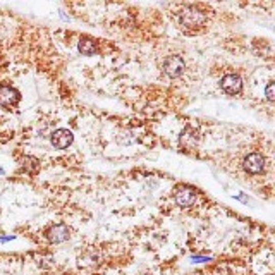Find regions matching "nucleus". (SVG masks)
<instances>
[{
	"mask_svg": "<svg viewBox=\"0 0 275 275\" xmlns=\"http://www.w3.org/2000/svg\"><path fill=\"white\" fill-rule=\"evenodd\" d=\"M79 52H81L83 55H93L95 52H97V45H95V41L89 40V38H81V40H79Z\"/></svg>",
	"mask_w": 275,
	"mask_h": 275,
	"instance_id": "obj_10",
	"label": "nucleus"
},
{
	"mask_svg": "<svg viewBox=\"0 0 275 275\" xmlns=\"http://www.w3.org/2000/svg\"><path fill=\"white\" fill-rule=\"evenodd\" d=\"M174 198H175V201H177L179 207H191L194 203V200H196V194H194V191L191 188L181 186V188L175 189Z\"/></svg>",
	"mask_w": 275,
	"mask_h": 275,
	"instance_id": "obj_6",
	"label": "nucleus"
},
{
	"mask_svg": "<svg viewBox=\"0 0 275 275\" xmlns=\"http://www.w3.org/2000/svg\"><path fill=\"white\" fill-rule=\"evenodd\" d=\"M179 19H181V22L186 28H201L203 25H205L207 16L201 11L194 9V7H186V9H182V11H181V16H179Z\"/></svg>",
	"mask_w": 275,
	"mask_h": 275,
	"instance_id": "obj_1",
	"label": "nucleus"
},
{
	"mask_svg": "<svg viewBox=\"0 0 275 275\" xmlns=\"http://www.w3.org/2000/svg\"><path fill=\"white\" fill-rule=\"evenodd\" d=\"M19 102V91L12 86L0 88V107H14Z\"/></svg>",
	"mask_w": 275,
	"mask_h": 275,
	"instance_id": "obj_8",
	"label": "nucleus"
},
{
	"mask_svg": "<svg viewBox=\"0 0 275 275\" xmlns=\"http://www.w3.org/2000/svg\"><path fill=\"white\" fill-rule=\"evenodd\" d=\"M184 60L179 55H170L165 59L164 62V73L169 76V78H179L184 73Z\"/></svg>",
	"mask_w": 275,
	"mask_h": 275,
	"instance_id": "obj_2",
	"label": "nucleus"
},
{
	"mask_svg": "<svg viewBox=\"0 0 275 275\" xmlns=\"http://www.w3.org/2000/svg\"><path fill=\"white\" fill-rule=\"evenodd\" d=\"M45 236H47V239H49L50 243L59 244V243H64V241H67V239H69L71 231H69V227H67V225H64V224H57V225H52L50 229H47Z\"/></svg>",
	"mask_w": 275,
	"mask_h": 275,
	"instance_id": "obj_3",
	"label": "nucleus"
},
{
	"mask_svg": "<svg viewBox=\"0 0 275 275\" xmlns=\"http://www.w3.org/2000/svg\"><path fill=\"white\" fill-rule=\"evenodd\" d=\"M243 165H244L246 172L260 174V172H263V169H265V158L260 153H251L244 158Z\"/></svg>",
	"mask_w": 275,
	"mask_h": 275,
	"instance_id": "obj_4",
	"label": "nucleus"
},
{
	"mask_svg": "<svg viewBox=\"0 0 275 275\" xmlns=\"http://www.w3.org/2000/svg\"><path fill=\"white\" fill-rule=\"evenodd\" d=\"M194 262H208V258H203V257H193Z\"/></svg>",
	"mask_w": 275,
	"mask_h": 275,
	"instance_id": "obj_13",
	"label": "nucleus"
},
{
	"mask_svg": "<svg viewBox=\"0 0 275 275\" xmlns=\"http://www.w3.org/2000/svg\"><path fill=\"white\" fill-rule=\"evenodd\" d=\"M50 141L55 148L59 150H64L73 143V132L67 131V129H57L54 134L50 136Z\"/></svg>",
	"mask_w": 275,
	"mask_h": 275,
	"instance_id": "obj_7",
	"label": "nucleus"
},
{
	"mask_svg": "<svg viewBox=\"0 0 275 275\" xmlns=\"http://www.w3.org/2000/svg\"><path fill=\"white\" fill-rule=\"evenodd\" d=\"M220 86H222V89H224L225 93L238 95L241 91V88H243V81H241V78L238 74H227V76L222 78Z\"/></svg>",
	"mask_w": 275,
	"mask_h": 275,
	"instance_id": "obj_5",
	"label": "nucleus"
},
{
	"mask_svg": "<svg viewBox=\"0 0 275 275\" xmlns=\"http://www.w3.org/2000/svg\"><path fill=\"white\" fill-rule=\"evenodd\" d=\"M0 174H2V169H0Z\"/></svg>",
	"mask_w": 275,
	"mask_h": 275,
	"instance_id": "obj_14",
	"label": "nucleus"
},
{
	"mask_svg": "<svg viewBox=\"0 0 275 275\" xmlns=\"http://www.w3.org/2000/svg\"><path fill=\"white\" fill-rule=\"evenodd\" d=\"M179 141H181L184 148H193V146L198 143V131L193 129V127H186V129L182 131L181 138H179Z\"/></svg>",
	"mask_w": 275,
	"mask_h": 275,
	"instance_id": "obj_9",
	"label": "nucleus"
},
{
	"mask_svg": "<svg viewBox=\"0 0 275 275\" xmlns=\"http://www.w3.org/2000/svg\"><path fill=\"white\" fill-rule=\"evenodd\" d=\"M25 169L26 170H35L36 169V160L35 158H26L25 160Z\"/></svg>",
	"mask_w": 275,
	"mask_h": 275,
	"instance_id": "obj_11",
	"label": "nucleus"
},
{
	"mask_svg": "<svg viewBox=\"0 0 275 275\" xmlns=\"http://www.w3.org/2000/svg\"><path fill=\"white\" fill-rule=\"evenodd\" d=\"M265 93H267V100L273 102V83H268L267 84V89H265Z\"/></svg>",
	"mask_w": 275,
	"mask_h": 275,
	"instance_id": "obj_12",
	"label": "nucleus"
}]
</instances>
